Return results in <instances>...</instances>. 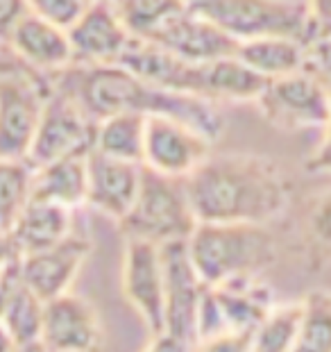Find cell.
<instances>
[{
    "instance_id": "1",
    "label": "cell",
    "mask_w": 331,
    "mask_h": 352,
    "mask_svg": "<svg viewBox=\"0 0 331 352\" xmlns=\"http://www.w3.org/2000/svg\"><path fill=\"white\" fill-rule=\"evenodd\" d=\"M46 80L52 89L69 94L93 121L114 114L168 116L207 134L214 144L225 132V116L218 104L150 85L120 64L66 66L48 73Z\"/></svg>"
},
{
    "instance_id": "2",
    "label": "cell",
    "mask_w": 331,
    "mask_h": 352,
    "mask_svg": "<svg viewBox=\"0 0 331 352\" xmlns=\"http://www.w3.org/2000/svg\"><path fill=\"white\" fill-rule=\"evenodd\" d=\"M184 184L198 223L266 226L288 205L282 168L263 155H209Z\"/></svg>"
},
{
    "instance_id": "3",
    "label": "cell",
    "mask_w": 331,
    "mask_h": 352,
    "mask_svg": "<svg viewBox=\"0 0 331 352\" xmlns=\"http://www.w3.org/2000/svg\"><path fill=\"white\" fill-rule=\"evenodd\" d=\"M120 66L150 85L214 104L254 102L266 85V80L240 64L234 55L212 62H186L137 39H132Z\"/></svg>"
},
{
    "instance_id": "4",
    "label": "cell",
    "mask_w": 331,
    "mask_h": 352,
    "mask_svg": "<svg viewBox=\"0 0 331 352\" xmlns=\"http://www.w3.org/2000/svg\"><path fill=\"white\" fill-rule=\"evenodd\" d=\"M186 252L207 287L259 277L277 257L273 234L252 223H198L186 239Z\"/></svg>"
},
{
    "instance_id": "5",
    "label": "cell",
    "mask_w": 331,
    "mask_h": 352,
    "mask_svg": "<svg viewBox=\"0 0 331 352\" xmlns=\"http://www.w3.org/2000/svg\"><path fill=\"white\" fill-rule=\"evenodd\" d=\"M186 5L236 43L257 36H290L304 43L311 62L329 64L331 41L313 36L304 0H186Z\"/></svg>"
},
{
    "instance_id": "6",
    "label": "cell",
    "mask_w": 331,
    "mask_h": 352,
    "mask_svg": "<svg viewBox=\"0 0 331 352\" xmlns=\"http://www.w3.org/2000/svg\"><path fill=\"white\" fill-rule=\"evenodd\" d=\"M125 239H139L155 245L186 241L198 226L186 196L184 177H170L141 166L139 191L130 212L116 221Z\"/></svg>"
},
{
    "instance_id": "7",
    "label": "cell",
    "mask_w": 331,
    "mask_h": 352,
    "mask_svg": "<svg viewBox=\"0 0 331 352\" xmlns=\"http://www.w3.org/2000/svg\"><path fill=\"white\" fill-rule=\"evenodd\" d=\"M254 104L282 130H325L331 116L329 80L308 71L266 80Z\"/></svg>"
},
{
    "instance_id": "8",
    "label": "cell",
    "mask_w": 331,
    "mask_h": 352,
    "mask_svg": "<svg viewBox=\"0 0 331 352\" xmlns=\"http://www.w3.org/2000/svg\"><path fill=\"white\" fill-rule=\"evenodd\" d=\"M50 91L43 73L19 66L0 76V160H25Z\"/></svg>"
},
{
    "instance_id": "9",
    "label": "cell",
    "mask_w": 331,
    "mask_h": 352,
    "mask_svg": "<svg viewBox=\"0 0 331 352\" xmlns=\"http://www.w3.org/2000/svg\"><path fill=\"white\" fill-rule=\"evenodd\" d=\"M93 118L69 94L50 87L25 162L36 168L62 157L87 155L93 148Z\"/></svg>"
},
{
    "instance_id": "10",
    "label": "cell",
    "mask_w": 331,
    "mask_h": 352,
    "mask_svg": "<svg viewBox=\"0 0 331 352\" xmlns=\"http://www.w3.org/2000/svg\"><path fill=\"white\" fill-rule=\"evenodd\" d=\"M214 141L195 127L168 116H148L143 137V160L155 173L186 177L212 155Z\"/></svg>"
},
{
    "instance_id": "11",
    "label": "cell",
    "mask_w": 331,
    "mask_h": 352,
    "mask_svg": "<svg viewBox=\"0 0 331 352\" xmlns=\"http://www.w3.org/2000/svg\"><path fill=\"white\" fill-rule=\"evenodd\" d=\"M71 46V66H111L132 43V34L120 21L111 0H93L66 28Z\"/></svg>"
},
{
    "instance_id": "12",
    "label": "cell",
    "mask_w": 331,
    "mask_h": 352,
    "mask_svg": "<svg viewBox=\"0 0 331 352\" xmlns=\"http://www.w3.org/2000/svg\"><path fill=\"white\" fill-rule=\"evenodd\" d=\"M159 257L163 271V332L195 346V316L205 284L191 264L186 241L161 243Z\"/></svg>"
},
{
    "instance_id": "13",
    "label": "cell",
    "mask_w": 331,
    "mask_h": 352,
    "mask_svg": "<svg viewBox=\"0 0 331 352\" xmlns=\"http://www.w3.org/2000/svg\"><path fill=\"white\" fill-rule=\"evenodd\" d=\"M89 252H91V243L71 232L69 236L50 248L21 254L19 277L36 298L46 302L71 289Z\"/></svg>"
},
{
    "instance_id": "14",
    "label": "cell",
    "mask_w": 331,
    "mask_h": 352,
    "mask_svg": "<svg viewBox=\"0 0 331 352\" xmlns=\"http://www.w3.org/2000/svg\"><path fill=\"white\" fill-rule=\"evenodd\" d=\"M39 343L48 352H95L100 346L95 309L69 291L50 298L43 302Z\"/></svg>"
},
{
    "instance_id": "15",
    "label": "cell",
    "mask_w": 331,
    "mask_h": 352,
    "mask_svg": "<svg viewBox=\"0 0 331 352\" xmlns=\"http://www.w3.org/2000/svg\"><path fill=\"white\" fill-rule=\"evenodd\" d=\"M123 291L152 334L163 332V271L159 245L127 239L123 257Z\"/></svg>"
},
{
    "instance_id": "16",
    "label": "cell",
    "mask_w": 331,
    "mask_h": 352,
    "mask_svg": "<svg viewBox=\"0 0 331 352\" xmlns=\"http://www.w3.org/2000/svg\"><path fill=\"white\" fill-rule=\"evenodd\" d=\"M5 46L21 64L36 73H43V76L71 66V46L66 28L36 16L32 12H25L12 25Z\"/></svg>"
},
{
    "instance_id": "17",
    "label": "cell",
    "mask_w": 331,
    "mask_h": 352,
    "mask_svg": "<svg viewBox=\"0 0 331 352\" xmlns=\"http://www.w3.org/2000/svg\"><path fill=\"white\" fill-rule=\"evenodd\" d=\"M141 164L114 160L95 151L87 153V200L95 212L120 221L130 212L139 191Z\"/></svg>"
},
{
    "instance_id": "18",
    "label": "cell",
    "mask_w": 331,
    "mask_h": 352,
    "mask_svg": "<svg viewBox=\"0 0 331 352\" xmlns=\"http://www.w3.org/2000/svg\"><path fill=\"white\" fill-rule=\"evenodd\" d=\"M148 43L179 59H186V62H212V59L234 55L236 50V41L231 36L198 16L191 7L179 14L177 19H172Z\"/></svg>"
},
{
    "instance_id": "19",
    "label": "cell",
    "mask_w": 331,
    "mask_h": 352,
    "mask_svg": "<svg viewBox=\"0 0 331 352\" xmlns=\"http://www.w3.org/2000/svg\"><path fill=\"white\" fill-rule=\"evenodd\" d=\"M73 209L43 200H27L23 212L14 221L7 236L12 239L14 248L21 254H30L59 243L71 234Z\"/></svg>"
},
{
    "instance_id": "20",
    "label": "cell",
    "mask_w": 331,
    "mask_h": 352,
    "mask_svg": "<svg viewBox=\"0 0 331 352\" xmlns=\"http://www.w3.org/2000/svg\"><path fill=\"white\" fill-rule=\"evenodd\" d=\"M30 200L55 202L75 209L87 200V155H71L36 166L30 184Z\"/></svg>"
},
{
    "instance_id": "21",
    "label": "cell",
    "mask_w": 331,
    "mask_h": 352,
    "mask_svg": "<svg viewBox=\"0 0 331 352\" xmlns=\"http://www.w3.org/2000/svg\"><path fill=\"white\" fill-rule=\"evenodd\" d=\"M234 57L263 80H275L306 71V48L290 36H257L238 41Z\"/></svg>"
},
{
    "instance_id": "22",
    "label": "cell",
    "mask_w": 331,
    "mask_h": 352,
    "mask_svg": "<svg viewBox=\"0 0 331 352\" xmlns=\"http://www.w3.org/2000/svg\"><path fill=\"white\" fill-rule=\"evenodd\" d=\"M43 300L30 291L19 277V259L5 268V300L0 325L10 334L14 346H30L39 341Z\"/></svg>"
},
{
    "instance_id": "23",
    "label": "cell",
    "mask_w": 331,
    "mask_h": 352,
    "mask_svg": "<svg viewBox=\"0 0 331 352\" xmlns=\"http://www.w3.org/2000/svg\"><path fill=\"white\" fill-rule=\"evenodd\" d=\"M143 137H146V116L114 114L95 121L91 151L114 157V160L141 164Z\"/></svg>"
},
{
    "instance_id": "24",
    "label": "cell",
    "mask_w": 331,
    "mask_h": 352,
    "mask_svg": "<svg viewBox=\"0 0 331 352\" xmlns=\"http://www.w3.org/2000/svg\"><path fill=\"white\" fill-rule=\"evenodd\" d=\"M120 21L137 41H152L161 30L189 10L186 0H111Z\"/></svg>"
},
{
    "instance_id": "25",
    "label": "cell",
    "mask_w": 331,
    "mask_h": 352,
    "mask_svg": "<svg viewBox=\"0 0 331 352\" xmlns=\"http://www.w3.org/2000/svg\"><path fill=\"white\" fill-rule=\"evenodd\" d=\"M297 334L290 352H331V298L327 291H311L302 302Z\"/></svg>"
},
{
    "instance_id": "26",
    "label": "cell",
    "mask_w": 331,
    "mask_h": 352,
    "mask_svg": "<svg viewBox=\"0 0 331 352\" xmlns=\"http://www.w3.org/2000/svg\"><path fill=\"white\" fill-rule=\"evenodd\" d=\"M302 305L270 307L252 332V352H290L295 341Z\"/></svg>"
},
{
    "instance_id": "27",
    "label": "cell",
    "mask_w": 331,
    "mask_h": 352,
    "mask_svg": "<svg viewBox=\"0 0 331 352\" xmlns=\"http://www.w3.org/2000/svg\"><path fill=\"white\" fill-rule=\"evenodd\" d=\"M34 168L25 160H0V232H10L30 200Z\"/></svg>"
},
{
    "instance_id": "28",
    "label": "cell",
    "mask_w": 331,
    "mask_h": 352,
    "mask_svg": "<svg viewBox=\"0 0 331 352\" xmlns=\"http://www.w3.org/2000/svg\"><path fill=\"white\" fill-rule=\"evenodd\" d=\"M91 3L93 0H25V7L27 12L36 14V16L69 28Z\"/></svg>"
},
{
    "instance_id": "29",
    "label": "cell",
    "mask_w": 331,
    "mask_h": 352,
    "mask_svg": "<svg viewBox=\"0 0 331 352\" xmlns=\"http://www.w3.org/2000/svg\"><path fill=\"white\" fill-rule=\"evenodd\" d=\"M252 332L216 334L212 339L195 343L193 352H252Z\"/></svg>"
},
{
    "instance_id": "30",
    "label": "cell",
    "mask_w": 331,
    "mask_h": 352,
    "mask_svg": "<svg viewBox=\"0 0 331 352\" xmlns=\"http://www.w3.org/2000/svg\"><path fill=\"white\" fill-rule=\"evenodd\" d=\"M313 36L318 41H331V0H304Z\"/></svg>"
},
{
    "instance_id": "31",
    "label": "cell",
    "mask_w": 331,
    "mask_h": 352,
    "mask_svg": "<svg viewBox=\"0 0 331 352\" xmlns=\"http://www.w3.org/2000/svg\"><path fill=\"white\" fill-rule=\"evenodd\" d=\"M27 12L25 0H0V43H5L12 25Z\"/></svg>"
},
{
    "instance_id": "32",
    "label": "cell",
    "mask_w": 331,
    "mask_h": 352,
    "mask_svg": "<svg viewBox=\"0 0 331 352\" xmlns=\"http://www.w3.org/2000/svg\"><path fill=\"white\" fill-rule=\"evenodd\" d=\"M143 352H193V346L168 332H159L152 334V341L148 343V348Z\"/></svg>"
},
{
    "instance_id": "33",
    "label": "cell",
    "mask_w": 331,
    "mask_h": 352,
    "mask_svg": "<svg viewBox=\"0 0 331 352\" xmlns=\"http://www.w3.org/2000/svg\"><path fill=\"white\" fill-rule=\"evenodd\" d=\"M16 259H19V252L14 248L12 239L7 236L5 232H0V273H3L10 264H14Z\"/></svg>"
},
{
    "instance_id": "34",
    "label": "cell",
    "mask_w": 331,
    "mask_h": 352,
    "mask_svg": "<svg viewBox=\"0 0 331 352\" xmlns=\"http://www.w3.org/2000/svg\"><path fill=\"white\" fill-rule=\"evenodd\" d=\"M19 66H23V64H21L19 59L14 57L10 50H7L5 43H0V76H5V73H10L14 69H19Z\"/></svg>"
},
{
    "instance_id": "35",
    "label": "cell",
    "mask_w": 331,
    "mask_h": 352,
    "mask_svg": "<svg viewBox=\"0 0 331 352\" xmlns=\"http://www.w3.org/2000/svg\"><path fill=\"white\" fill-rule=\"evenodd\" d=\"M14 350H16V346L10 339V334L5 332V327L0 325V352H14Z\"/></svg>"
},
{
    "instance_id": "36",
    "label": "cell",
    "mask_w": 331,
    "mask_h": 352,
    "mask_svg": "<svg viewBox=\"0 0 331 352\" xmlns=\"http://www.w3.org/2000/svg\"><path fill=\"white\" fill-rule=\"evenodd\" d=\"M14 352H48V350L43 348L39 341H36V343H30V346H21V348H16Z\"/></svg>"
},
{
    "instance_id": "37",
    "label": "cell",
    "mask_w": 331,
    "mask_h": 352,
    "mask_svg": "<svg viewBox=\"0 0 331 352\" xmlns=\"http://www.w3.org/2000/svg\"><path fill=\"white\" fill-rule=\"evenodd\" d=\"M3 300H5V271L0 273V314H3Z\"/></svg>"
}]
</instances>
